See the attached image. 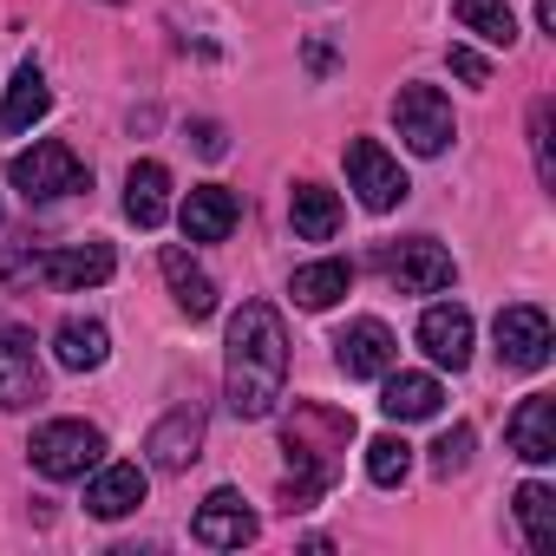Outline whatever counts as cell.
Instances as JSON below:
<instances>
[{"label":"cell","mask_w":556,"mask_h":556,"mask_svg":"<svg viewBox=\"0 0 556 556\" xmlns=\"http://www.w3.org/2000/svg\"><path fill=\"white\" fill-rule=\"evenodd\" d=\"M289 387V334L268 302H242L223 341V400L236 419H268Z\"/></svg>","instance_id":"obj_1"},{"label":"cell","mask_w":556,"mask_h":556,"mask_svg":"<svg viewBox=\"0 0 556 556\" xmlns=\"http://www.w3.org/2000/svg\"><path fill=\"white\" fill-rule=\"evenodd\" d=\"M354 445V419L348 413H328V406H295L289 432H282V452H289V510H308L328 484H334V452Z\"/></svg>","instance_id":"obj_2"},{"label":"cell","mask_w":556,"mask_h":556,"mask_svg":"<svg viewBox=\"0 0 556 556\" xmlns=\"http://www.w3.org/2000/svg\"><path fill=\"white\" fill-rule=\"evenodd\" d=\"M8 184H14L27 203H53V197H73V190H86V184H92V170L73 157V144H60V138H40L34 151H14V157H8Z\"/></svg>","instance_id":"obj_3"},{"label":"cell","mask_w":556,"mask_h":556,"mask_svg":"<svg viewBox=\"0 0 556 556\" xmlns=\"http://www.w3.org/2000/svg\"><path fill=\"white\" fill-rule=\"evenodd\" d=\"M27 458H34V471L53 478V484L86 478V471L105 458V432L86 426V419H47V426L34 432V445H27Z\"/></svg>","instance_id":"obj_4"},{"label":"cell","mask_w":556,"mask_h":556,"mask_svg":"<svg viewBox=\"0 0 556 556\" xmlns=\"http://www.w3.org/2000/svg\"><path fill=\"white\" fill-rule=\"evenodd\" d=\"M393 125H400V138H406L413 157H439V151L458 138L452 99H445L439 86H400V99H393Z\"/></svg>","instance_id":"obj_5"},{"label":"cell","mask_w":556,"mask_h":556,"mask_svg":"<svg viewBox=\"0 0 556 556\" xmlns=\"http://www.w3.org/2000/svg\"><path fill=\"white\" fill-rule=\"evenodd\" d=\"M348 190H354L374 216H387V210H400V203L413 197V177L400 170V157H393L387 144L354 138V144H348Z\"/></svg>","instance_id":"obj_6"},{"label":"cell","mask_w":556,"mask_h":556,"mask_svg":"<svg viewBox=\"0 0 556 556\" xmlns=\"http://www.w3.org/2000/svg\"><path fill=\"white\" fill-rule=\"evenodd\" d=\"M491 334H497V361H504L510 374H536V367H549L556 334H549V315H543L536 302L504 308V315L491 321Z\"/></svg>","instance_id":"obj_7"},{"label":"cell","mask_w":556,"mask_h":556,"mask_svg":"<svg viewBox=\"0 0 556 556\" xmlns=\"http://www.w3.org/2000/svg\"><path fill=\"white\" fill-rule=\"evenodd\" d=\"M452 275H458V262H452V249L432 242V236H413V242L387 249V282H393L400 295H439V289H452Z\"/></svg>","instance_id":"obj_8"},{"label":"cell","mask_w":556,"mask_h":556,"mask_svg":"<svg viewBox=\"0 0 556 556\" xmlns=\"http://www.w3.org/2000/svg\"><path fill=\"white\" fill-rule=\"evenodd\" d=\"M393 361H400V341H393V328L374 321V315H361V321H348V328L334 334V367H341L348 380H380V374H393Z\"/></svg>","instance_id":"obj_9"},{"label":"cell","mask_w":556,"mask_h":556,"mask_svg":"<svg viewBox=\"0 0 556 556\" xmlns=\"http://www.w3.org/2000/svg\"><path fill=\"white\" fill-rule=\"evenodd\" d=\"M255 530H262V517L242 504V491H229V484H216L203 504H197V517H190V536L203 543V549H242V543H255Z\"/></svg>","instance_id":"obj_10"},{"label":"cell","mask_w":556,"mask_h":556,"mask_svg":"<svg viewBox=\"0 0 556 556\" xmlns=\"http://www.w3.org/2000/svg\"><path fill=\"white\" fill-rule=\"evenodd\" d=\"M144 491H151V471L144 465H131V458H99L92 465V484H86V510L99 517V523H118V517H131L138 504H144Z\"/></svg>","instance_id":"obj_11"},{"label":"cell","mask_w":556,"mask_h":556,"mask_svg":"<svg viewBox=\"0 0 556 556\" xmlns=\"http://www.w3.org/2000/svg\"><path fill=\"white\" fill-rule=\"evenodd\" d=\"M144 452H151L157 471H190V465L203 458V406H170V413L151 426Z\"/></svg>","instance_id":"obj_12"},{"label":"cell","mask_w":556,"mask_h":556,"mask_svg":"<svg viewBox=\"0 0 556 556\" xmlns=\"http://www.w3.org/2000/svg\"><path fill=\"white\" fill-rule=\"evenodd\" d=\"M236 216H242V203H236L229 184H197V190L177 203V229H184V242H223V236L236 229Z\"/></svg>","instance_id":"obj_13"},{"label":"cell","mask_w":556,"mask_h":556,"mask_svg":"<svg viewBox=\"0 0 556 556\" xmlns=\"http://www.w3.org/2000/svg\"><path fill=\"white\" fill-rule=\"evenodd\" d=\"M419 348H426V361L432 367H465L471 361V315L458 308V302H432L426 315H419Z\"/></svg>","instance_id":"obj_14"},{"label":"cell","mask_w":556,"mask_h":556,"mask_svg":"<svg viewBox=\"0 0 556 556\" xmlns=\"http://www.w3.org/2000/svg\"><path fill=\"white\" fill-rule=\"evenodd\" d=\"M504 445H510L523 465H549V458H556V400H549V393L517 400V413H510V426H504Z\"/></svg>","instance_id":"obj_15"},{"label":"cell","mask_w":556,"mask_h":556,"mask_svg":"<svg viewBox=\"0 0 556 556\" xmlns=\"http://www.w3.org/2000/svg\"><path fill=\"white\" fill-rule=\"evenodd\" d=\"M112 242H66V249H47V262H40V282H53V289H99V282H112Z\"/></svg>","instance_id":"obj_16"},{"label":"cell","mask_w":556,"mask_h":556,"mask_svg":"<svg viewBox=\"0 0 556 556\" xmlns=\"http://www.w3.org/2000/svg\"><path fill=\"white\" fill-rule=\"evenodd\" d=\"M47 112H53V86H47V73H40L34 60H21V73L8 79V99H0V131L21 138V131H34Z\"/></svg>","instance_id":"obj_17"},{"label":"cell","mask_w":556,"mask_h":556,"mask_svg":"<svg viewBox=\"0 0 556 556\" xmlns=\"http://www.w3.org/2000/svg\"><path fill=\"white\" fill-rule=\"evenodd\" d=\"M47 393V374H40V354L27 334H8V348H0V413H21Z\"/></svg>","instance_id":"obj_18"},{"label":"cell","mask_w":556,"mask_h":556,"mask_svg":"<svg viewBox=\"0 0 556 556\" xmlns=\"http://www.w3.org/2000/svg\"><path fill=\"white\" fill-rule=\"evenodd\" d=\"M53 361H60L66 374H99V367L112 361V334H105V321H86V315L60 321V328H53Z\"/></svg>","instance_id":"obj_19"},{"label":"cell","mask_w":556,"mask_h":556,"mask_svg":"<svg viewBox=\"0 0 556 556\" xmlns=\"http://www.w3.org/2000/svg\"><path fill=\"white\" fill-rule=\"evenodd\" d=\"M157 268H164V282H170V295H177V308H184L190 321H210V315H216V282L190 262V249L170 242V249L157 255Z\"/></svg>","instance_id":"obj_20"},{"label":"cell","mask_w":556,"mask_h":556,"mask_svg":"<svg viewBox=\"0 0 556 556\" xmlns=\"http://www.w3.org/2000/svg\"><path fill=\"white\" fill-rule=\"evenodd\" d=\"M125 216H131L138 229H157V223L170 216V170H164L157 157H138V164H131V177H125Z\"/></svg>","instance_id":"obj_21"},{"label":"cell","mask_w":556,"mask_h":556,"mask_svg":"<svg viewBox=\"0 0 556 556\" xmlns=\"http://www.w3.org/2000/svg\"><path fill=\"white\" fill-rule=\"evenodd\" d=\"M380 380H387V393H380L387 419H400V426H413V419H439L445 387H439L432 374H380Z\"/></svg>","instance_id":"obj_22"},{"label":"cell","mask_w":556,"mask_h":556,"mask_svg":"<svg viewBox=\"0 0 556 556\" xmlns=\"http://www.w3.org/2000/svg\"><path fill=\"white\" fill-rule=\"evenodd\" d=\"M348 289H354V262H341V255H328V262H308V268H295V282H289L295 308H308V315L334 308V302H341Z\"/></svg>","instance_id":"obj_23"},{"label":"cell","mask_w":556,"mask_h":556,"mask_svg":"<svg viewBox=\"0 0 556 556\" xmlns=\"http://www.w3.org/2000/svg\"><path fill=\"white\" fill-rule=\"evenodd\" d=\"M289 223H295L302 242H334V236H341V197H334L328 184H295Z\"/></svg>","instance_id":"obj_24"},{"label":"cell","mask_w":556,"mask_h":556,"mask_svg":"<svg viewBox=\"0 0 556 556\" xmlns=\"http://www.w3.org/2000/svg\"><path fill=\"white\" fill-rule=\"evenodd\" d=\"M517 523H523V543L536 549V556H549L556 549V491L543 484V478H530V484H517Z\"/></svg>","instance_id":"obj_25"},{"label":"cell","mask_w":556,"mask_h":556,"mask_svg":"<svg viewBox=\"0 0 556 556\" xmlns=\"http://www.w3.org/2000/svg\"><path fill=\"white\" fill-rule=\"evenodd\" d=\"M452 14L465 34H478L484 47H510L517 40V14H510V0H452Z\"/></svg>","instance_id":"obj_26"},{"label":"cell","mask_w":556,"mask_h":556,"mask_svg":"<svg viewBox=\"0 0 556 556\" xmlns=\"http://www.w3.org/2000/svg\"><path fill=\"white\" fill-rule=\"evenodd\" d=\"M406 471H413V445H406L400 432L367 439V478H374L380 491H400V484H406Z\"/></svg>","instance_id":"obj_27"},{"label":"cell","mask_w":556,"mask_h":556,"mask_svg":"<svg viewBox=\"0 0 556 556\" xmlns=\"http://www.w3.org/2000/svg\"><path fill=\"white\" fill-rule=\"evenodd\" d=\"M549 118H556V112H549V99H536V105H530V151H536V177H543V184H556V151H549Z\"/></svg>","instance_id":"obj_28"},{"label":"cell","mask_w":556,"mask_h":556,"mask_svg":"<svg viewBox=\"0 0 556 556\" xmlns=\"http://www.w3.org/2000/svg\"><path fill=\"white\" fill-rule=\"evenodd\" d=\"M465 465H471V426L439 432V445H432V471H439V478H452V471H465Z\"/></svg>","instance_id":"obj_29"},{"label":"cell","mask_w":556,"mask_h":556,"mask_svg":"<svg viewBox=\"0 0 556 556\" xmlns=\"http://www.w3.org/2000/svg\"><path fill=\"white\" fill-rule=\"evenodd\" d=\"M445 60H452V73H458L465 86H491V60H484L478 47H465V40H452V47H445Z\"/></svg>","instance_id":"obj_30"},{"label":"cell","mask_w":556,"mask_h":556,"mask_svg":"<svg viewBox=\"0 0 556 556\" xmlns=\"http://www.w3.org/2000/svg\"><path fill=\"white\" fill-rule=\"evenodd\" d=\"M190 138H197V151H203V157H223V151H229V138H223V125H216V118H197V125H190Z\"/></svg>","instance_id":"obj_31"},{"label":"cell","mask_w":556,"mask_h":556,"mask_svg":"<svg viewBox=\"0 0 556 556\" xmlns=\"http://www.w3.org/2000/svg\"><path fill=\"white\" fill-rule=\"evenodd\" d=\"M536 27H543V34H556V0H536Z\"/></svg>","instance_id":"obj_32"},{"label":"cell","mask_w":556,"mask_h":556,"mask_svg":"<svg viewBox=\"0 0 556 556\" xmlns=\"http://www.w3.org/2000/svg\"><path fill=\"white\" fill-rule=\"evenodd\" d=\"M105 8H118V0H105Z\"/></svg>","instance_id":"obj_33"},{"label":"cell","mask_w":556,"mask_h":556,"mask_svg":"<svg viewBox=\"0 0 556 556\" xmlns=\"http://www.w3.org/2000/svg\"><path fill=\"white\" fill-rule=\"evenodd\" d=\"M0 216H8V210H0Z\"/></svg>","instance_id":"obj_34"}]
</instances>
